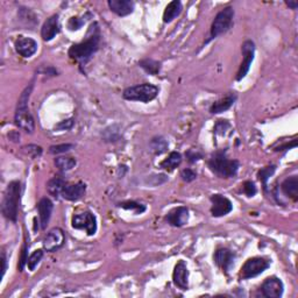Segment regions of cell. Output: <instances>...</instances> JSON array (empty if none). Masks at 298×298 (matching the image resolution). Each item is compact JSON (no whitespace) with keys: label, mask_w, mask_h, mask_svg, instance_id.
Wrapping results in <instances>:
<instances>
[{"label":"cell","mask_w":298,"mask_h":298,"mask_svg":"<svg viewBox=\"0 0 298 298\" xmlns=\"http://www.w3.org/2000/svg\"><path fill=\"white\" fill-rule=\"evenodd\" d=\"M86 192V185L78 182L76 184H65L63 191H62V197L66 201L77 202L84 197Z\"/></svg>","instance_id":"cell-16"},{"label":"cell","mask_w":298,"mask_h":298,"mask_svg":"<svg viewBox=\"0 0 298 298\" xmlns=\"http://www.w3.org/2000/svg\"><path fill=\"white\" fill-rule=\"evenodd\" d=\"M242 186H243V192L246 194L248 197H254V196L256 195L257 190H256V186L254 184V182L247 181V182H244Z\"/></svg>","instance_id":"cell-34"},{"label":"cell","mask_w":298,"mask_h":298,"mask_svg":"<svg viewBox=\"0 0 298 298\" xmlns=\"http://www.w3.org/2000/svg\"><path fill=\"white\" fill-rule=\"evenodd\" d=\"M185 155H186V159H188V161L190 163L197 162L198 160H201L203 157V155L201 153L197 152V150H194V149L188 150V153H186Z\"/></svg>","instance_id":"cell-39"},{"label":"cell","mask_w":298,"mask_h":298,"mask_svg":"<svg viewBox=\"0 0 298 298\" xmlns=\"http://www.w3.org/2000/svg\"><path fill=\"white\" fill-rule=\"evenodd\" d=\"M181 177H182V180H183L184 182H192L195 181L196 179H197V173H196L192 169H189V168H186L184 169V170H182L181 172Z\"/></svg>","instance_id":"cell-37"},{"label":"cell","mask_w":298,"mask_h":298,"mask_svg":"<svg viewBox=\"0 0 298 298\" xmlns=\"http://www.w3.org/2000/svg\"><path fill=\"white\" fill-rule=\"evenodd\" d=\"M109 7L119 16H126L134 11V3L131 0H109Z\"/></svg>","instance_id":"cell-20"},{"label":"cell","mask_w":298,"mask_h":298,"mask_svg":"<svg viewBox=\"0 0 298 298\" xmlns=\"http://www.w3.org/2000/svg\"><path fill=\"white\" fill-rule=\"evenodd\" d=\"M42 257H43V251L42 250L35 251L33 254L28 257V262H27L28 269L33 271L35 268H37L38 265L40 264V261L42 260Z\"/></svg>","instance_id":"cell-31"},{"label":"cell","mask_w":298,"mask_h":298,"mask_svg":"<svg viewBox=\"0 0 298 298\" xmlns=\"http://www.w3.org/2000/svg\"><path fill=\"white\" fill-rule=\"evenodd\" d=\"M242 63L240 65L239 71L237 74V81H241L242 78L246 77V75L250 71V68L252 65V62L254 60V55H255V44L252 40H247L242 43Z\"/></svg>","instance_id":"cell-9"},{"label":"cell","mask_w":298,"mask_h":298,"mask_svg":"<svg viewBox=\"0 0 298 298\" xmlns=\"http://www.w3.org/2000/svg\"><path fill=\"white\" fill-rule=\"evenodd\" d=\"M33 82L22 91L21 96L17 100V106L14 115V122L15 125L20 128V130L25 131L26 133L32 134L35 130V121L32 113L29 112L28 109V100L30 97V93L33 90Z\"/></svg>","instance_id":"cell-2"},{"label":"cell","mask_w":298,"mask_h":298,"mask_svg":"<svg viewBox=\"0 0 298 298\" xmlns=\"http://www.w3.org/2000/svg\"><path fill=\"white\" fill-rule=\"evenodd\" d=\"M235 100H237V96L235 95H229L224 98H221V99L217 100L216 103L212 104L210 112L212 114H219V113L225 112V111H227L232 108L235 103Z\"/></svg>","instance_id":"cell-22"},{"label":"cell","mask_w":298,"mask_h":298,"mask_svg":"<svg viewBox=\"0 0 298 298\" xmlns=\"http://www.w3.org/2000/svg\"><path fill=\"white\" fill-rule=\"evenodd\" d=\"M269 266L270 262L264 257H252L244 262V265L241 267L240 277L241 279H250L259 276L260 274L269 268Z\"/></svg>","instance_id":"cell-7"},{"label":"cell","mask_w":298,"mask_h":298,"mask_svg":"<svg viewBox=\"0 0 298 298\" xmlns=\"http://www.w3.org/2000/svg\"><path fill=\"white\" fill-rule=\"evenodd\" d=\"M24 150H25V153H27L28 155H30V156L34 157V159L41 156V154H42V148L37 145L26 146V147H24Z\"/></svg>","instance_id":"cell-33"},{"label":"cell","mask_w":298,"mask_h":298,"mask_svg":"<svg viewBox=\"0 0 298 298\" xmlns=\"http://www.w3.org/2000/svg\"><path fill=\"white\" fill-rule=\"evenodd\" d=\"M60 33V24H59V15H51L48 17L42 26L41 37L43 41H51L57 34Z\"/></svg>","instance_id":"cell-18"},{"label":"cell","mask_w":298,"mask_h":298,"mask_svg":"<svg viewBox=\"0 0 298 298\" xmlns=\"http://www.w3.org/2000/svg\"><path fill=\"white\" fill-rule=\"evenodd\" d=\"M166 220L173 227H182L189 220V210L185 206H179L167 213Z\"/></svg>","instance_id":"cell-15"},{"label":"cell","mask_w":298,"mask_h":298,"mask_svg":"<svg viewBox=\"0 0 298 298\" xmlns=\"http://www.w3.org/2000/svg\"><path fill=\"white\" fill-rule=\"evenodd\" d=\"M230 127L231 125L227 121H226V120H218V122L216 124L215 131L218 135H224Z\"/></svg>","instance_id":"cell-35"},{"label":"cell","mask_w":298,"mask_h":298,"mask_svg":"<svg viewBox=\"0 0 298 298\" xmlns=\"http://www.w3.org/2000/svg\"><path fill=\"white\" fill-rule=\"evenodd\" d=\"M100 44V32L98 24L91 25L90 29H89L86 39L84 41L73 44L70 47L68 54L71 59L77 61L79 65H85L89 61L92 59V56L96 54L99 49Z\"/></svg>","instance_id":"cell-1"},{"label":"cell","mask_w":298,"mask_h":298,"mask_svg":"<svg viewBox=\"0 0 298 298\" xmlns=\"http://www.w3.org/2000/svg\"><path fill=\"white\" fill-rule=\"evenodd\" d=\"M275 170H276V166H268L266 168H262L261 170L257 172V177H259V180L262 182L265 189H267V182L274 175Z\"/></svg>","instance_id":"cell-29"},{"label":"cell","mask_w":298,"mask_h":298,"mask_svg":"<svg viewBox=\"0 0 298 298\" xmlns=\"http://www.w3.org/2000/svg\"><path fill=\"white\" fill-rule=\"evenodd\" d=\"M239 161L237 160H230L226 155V150H218L212 155L210 161H208V167L216 175L220 177H233L237 175L239 170Z\"/></svg>","instance_id":"cell-4"},{"label":"cell","mask_w":298,"mask_h":298,"mask_svg":"<svg viewBox=\"0 0 298 298\" xmlns=\"http://www.w3.org/2000/svg\"><path fill=\"white\" fill-rule=\"evenodd\" d=\"M27 250H28L27 244H25L24 248H22V253H21V259H20V265H19V269H20V271L24 270V268H25L26 264H27V262H28Z\"/></svg>","instance_id":"cell-40"},{"label":"cell","mask_w":298,"mask_h":298,"mask_svg":"<svg viewBox=\"0 0 298 298\" xmlns=\"http://www.w3.org/2000/svg\"><path fill=\"white\" fill-rule=\"evenodd\" d=\"M159 95V87L153 84H140V85L130 86L124 90L122 97L126 100L140 101V103H149L154 100Z\"/></svg>","instance_id":"cell-5"},{"label":"cell","mask_w":298,"mask_h":298,"mask_svg":"<svg viewBox=\"0 0 298 298\" xmlns=\"http://www.w3.org/2000/svg\"><path fill=\"white\" fill-rule=\"evenodd\" d=\"M262 295L268 298H279L283 295V282L276 276H271L265 279L261 286Z\"/></svg>","instance_id":"cell-12"},{"label":"cell","mask_w":298,"mask_h":298,"mask_svg":"<svg viewBox=\"0 0 298 298\" xmlns=\"http://www.w3.org/2000/svg\"><path fill=\"white\" fill-rule=\"evenodd\" d=\"M234 17V10L231 6L225 7L216 15L215 20L212 22L210 40L216 39L221 34H225L227 30L232 27Z\"/></svg>","instance_id":"cell-6"},{"label":"cell","mask_w":298,"mask_h":298,"mask_svg":"<svg viewBox=\"0 0 298 298\" xmlns=\"http://www.w3.org/2000/svg\"><path fill=\"white\" fill-rule=\"evenodd\" d=\"M139 65L149 75H157L161 70V63L152 59H146L139 62Z\"/></svg>","instance_id":"cell-27"},{"label":"cell","mask_w":298,"mask_h":298,"mask_svg":"<svg viewBox=\"0 0 298 298\" xmlns=\"http://www.w3.org/2000/svg\"><path fill=\"white\" fill-rule=\"evenodd\" d=\"M71 224H73L74 229L85 231L87 235H95L97 232V219L95 215L90 211L75 215Z\"/></svg>","instance_id":"cell-8"},{"label":"cell","mask_w":298,"mask_h":298,"mask_svg":"<svg viewBox=\"0 0 298 298\" xmlns=\"http://www.w3.org/2000/svg\"><path fill=\"white\" fill-rule=\"evenodd\" d=\"M65 184L66 182L63 179H61V177H54V179H51L47 184V190L49 195H51L54 198H60Z\"/></svg>","instance_id":"cell-24"},{"label":"cell","mask_w":298,"mask_h":298,"mask_svg":"<svg viewBox=\"0 0 298 298\" xmlns=\"http://www.w3.org/2000/svg\"><path fill=\"white\" fill-rule=\"evenodd\" d=\"M181 163H182V155L177 152H172L166 160H163L161 164H160V167L162 169H166L168 171H172L173 169H176Z\"/></svg>","instance_id":"cell-25"},{"label":"cell","mask_w":298,"mask_h":298,"mask_svg":"<svg viewBox=\"0 0 298 298\" xmlns=\"http://www.w3.org/2000/svg\"><path fill=\"white\" fill-rule=\"evenodd\" d=\"M21 196V183L19 181H13L7 185L5 195H4L2 212L7 220L15 222L17 219Z\"/></svg>","instance_id":"cell-3"},{"label":"cell","mask_w":298,"mask_h":298,"mask_svg":"<svg viewBox=\"0 0 298 298\" xmlns=\"http://www.w3.org/2000/svg\"><path fill=\"white\" fill-rule=\"evenodd\" d=\"M76 159L70 156H60L55 159V166L60 169L61 171H69L76 166Z\"/></svg>","instance_id":"cell-28"},{"label":"cell","mask_w":298,"mask_h":298,"mask_svg":"<svg viewBox=\"0 0 298 298\" xmlns=\"http://www.w3.org/2000/svg\"><path fill=\"white\" fill-rule=\"evenodd\" d=\"M210 201L212 203L211 215L216 218L224 217L233 210V204L227 197L222 195H212Z\"/></svg>","instance_id":"cell-11"},{"label":"cell","mask_w":298,"mask_h":298,"mask_svg":"<svg viewBox=\"0 0 298 298\" xmlns=\"http://www.w3.org/2000/svg\"><path fill=\"white\" fill-rule=\"evenodd\" d=\"M189 270L188 267H186L184 261H179L177 265L175 266V269H173L172 273V281L173 284L177 288H180L181 290H186L189 287Z\"/></svg>","instance_id":"cell-14"},{"label":"cell","mask_w":298,"mask_h":298,"mask_svg":"<svg viewBox=\"0 0 298 298\" xmlns=\"http://www.w3.org/2000/svg\"><path fill=\"white\" fill-rule=\"evenodd\" d=\"M84 24H85V20L81 19V17H71L68 22V28L70 30H78Z\"/></svg>","instance_id":"cell-36"},{"label":"cell","mask_w":298,"mask_h":298,"mask_svg":"<svg viewBox=\"0 0 298 298\" xmlns=\"http://www.w3.org/2000/svg\"><path fill=\"white\" fill-rule=\"evenodd\" d=\"M52 208H54V204L49 198H42L41 201L38 203V211L40 217V224H41V229L44 230L49 224L50 220Z\"/></svg>","instance_id":"cell-19"},{"label":"cell","mask_w":298,"mask_h":298,"mask_svg":"<svg viewBox=\"0 0 298 298\" xmlns=\"http://www.w3.org/2000/svg\"><path fill=\"white\" fill-rule=\"evenodd\" d=\"M287 5L291 8V10H297L298 3L297 2H287Z\"/></svg>","instance_id":"cell-42"},{"label":"cell","mask_w":298,"mask_h":298,"mask_svg":"<svg viewBox=\"0 0 298 298\" xmlns=\"http://www.w3.org/2000/svg\"><path fill=\"white\" fill-rule=\"evenodd\" d=\"M15 50L22 57H32L38 51V42L32 38L20 37L15 41Z\"/></svg>","instance_id":"cell-13"},{"label":"cell","mask_w":298,"mask_h":298,"mask_svg":"<svg viewBox=\"0 0 298 298\" xmlns=\"http://www.w3.org/2000/svg\"><path fill=\"white\" fill-rule=\"evenodd\" d=\"M150 150L156 155H161L168 149V142L162 136H155L150 140Z\"/></svg>","instance_id":"cell-26"},{"label":"cell","mask_w":298,"mask_h":298,"mask_svg":"<svg viewBox=\"0 0 298 298\" xmlns=\"http://www.w3.org/2000/svg\"><path fill=\"white\" fill-rule=\"evenodd\" d=\"M2 262H3L2 276L4 277V275H5L6 269H7V257H6V253H5V252H3V253H2Z\"/></svg>","instance_id":"cell-41"},{"label":"cell","mask_w":298,"mask_h":298,"mask_svg":"<svg viewBox=\"0 0 298 298\" xmlns=\"http://www.w3.org/2000/svg\"><path fill=\"white\" fill-rule=\"evenodd\" d=\"M120 207L125 208V210H131V211H134L136 215H141V213H144L146 211V206L142 205L140 203H136L134 201H128V202H122L119 204Z\"/></svg>","instance_id":"cell-30"},{"label":"cell","mask_w":298,"mask_h":298,"mask_svg":"<svg viewBox=\"0 0 298 298\" xmlns=\"http://www.w3.org/2000/svg\"><path fill=\"white\" fill-rule=\"evenodd\" d=\"M182 10H183V6H182V3L180 0H173V2L169 3L163 13V21L166 22V24L171 22L175 17L181 14Z\"/></svg>","instance_id":"cell-23"},{"label":"cell","mask_w":298,"mask_h":298,"mask_svg":"<svg viewBox=\"0 0 298 298\" xmlns=\"http://www.w3.org/2000/svg\"><path fill=\"white\" fill-rule=\"evenodd\" d=\"M281 190L284 196L292 199L293 202L298 201V176H290L283 181Z\"/></svg>","instance_id":"cell-21"},{"label":"cell","mask_w":298,"mask_h":298,"mask_svg":"<svg viewBox=\"0 0 298 298\" xmlns=\"http://www.w3.org/2000/svg\"><path fill=\"white\" fill-rule=\"evenodd\" d=\"M74 145L71 144H63V145H57V146H51L49 148V152L51 154H62V153H66L70 152L71 149L74 148Z\"/></svg>","instance_id":"cell-32"},{"label":"cell","mask_w":298,"mask_h":298,"mask_svg":"<svg viewBox=\"0 0 298 298\" xmlns=\"http://www.w3.org/2000/svg\"><path fill=\"white\" fill-rule=\"evenodd\" d=\"M74 119L73 118H70L68 120H63V121H61L57 124V125L55 126V130H59V131H68L70 130V128H73L74 126Z\"/></svg>","instance_id":"cell-38"},{"label":"cell","mask_w":298,"mask_h":298,"mask_svg":"<svg viewBox=\"0 0 298 298\" xmlns=\"http://www.w3.org/2000/svg\"><path fill=\"white\" fill-rule=\"evenodd\" d=\"M215 262L224 273H229L231 267L233 266L234 254L227 248H219L215 253Z\"/></svg>","instance_id":"cell-17"},{"label":"cell","mask_w":298,"mask_h":298,"mask_svg":"<svg viewBox=\"0 0 298 298\" xmlns=\"http://www.w3.org/2000/svg\"><path fill=\"white\" fill-rule=\"evenodd\" d=\"M65 242L64 231L60 227H55L49 231L46 237L43 239V248L44 251L49 253H54L63 247Z\"/></svg>","instance_id":"cell-10"}]
</instances>
